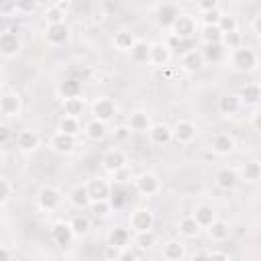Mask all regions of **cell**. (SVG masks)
<instances>
[{"instance_id":"7a4b0ae2","label":"cell","mask_w":261,"mask_h":261,"mask_svg":"<svg viewBox=\"0 0 261 261\" xmlns=\"http://www.w3.org/2000/svg\"><path fill=\"white\" fill-rule=\"evenodd\" d=\"M153 212L147 210V208H137L130 212L128 216V226L135 230V232H145V230H151L153 228Z\"/></svg>"},{"instance_id":"680465c9","label":"cell","mask_w":261,"mask_h":261,"mask_svg":"<svg viewBox=\"0 0 261 261\" xmlns=\"http://www.w3.org/2000/svg\"><path fill=\"white\" fill-rule=\"evenodd\" d=\"M53 6H57V8H59V10L63 12V14H65V12L69 10V2H67V0H65V2H63V0H59V2H55Z\"/></svg>"},{"instance_id":"f907efd6","label":"cell","mask_w":261,"mask_h":261,"mask_svg":"<svg viewBox=\"0 0 261 261\" xmlns=\"http://www.w3.org/2000/svg\"><path fill=\"white\" fill-rule=\"evenodd\" d=\"M35 8H37V2H33V0L16 2V10H18V12H33Z\"/></svg>"},{"instance_id":"5b68a950","label":"cell","mask_w":261,"mask_h":261,"mask_svg":"<svg viewBox=\"0 0 261 261\" xmlns=\"http://www.w3.org/2000/svg\"><path fill=\"white\" fill-rule=\"evenodd\" d=\"M232 65L239 71H251L257 65V55L249 47H239L232 51Z\"/></svg>"},{"instance_id":"d590c367","label":"cell","mask_w":261,"mask_h":261,"mask_svg":"<svg viewBox=\"0 0 261 261\" xmlns=\"http://www.w3.org/2000/svg\"><path fill=\"white\" fill-rule=\"evenodd\" d=\"M63 110H65V116L77 118V116L84 112V100H82V98H69V100H63Z\"/></svg>"},{"instance_id":"d4e9b609","label":"cell","mask_w":261,"mask_h":261,"mask_svg":"<svg viewBox=\"0 0 261 261\" xmlns=\"http://www.w3.org/2000/svg\"><path fill=\"white\" fill-rule=\"evenodd\" d=\"M232 147H234V139H232L230 135H226V133H216V135H214V139H212V149H214L216 153H220V155L230 153Z\"/></svg>"},{"instance_id":"ab89813d","label":"cell","mask_w":261,"mask_h":261,"mask_svg":"<svg viewBox=\"0 0 261 261\" xmlns=\"http://www.w3.org/2000/svg\"><path fill=\"white\" fill-rule=\"evenodd\" d=\"M77 130H80V122H77V118H71V116H63V118L59 120V133L75 137V135H77Z\"/></svg>"},{"instance_id":"8992f818","label":"cell","mask_w":261,"mask_h":261,"mask_svg":"<svg viewBox=\"0 0 261 261\" xmlns=\"http://www.w3.org/2000/svg\"><path fill=\"white\" fill-rule=\"evenodd\" d=\"M92 112H94V118L100 120V122H108L114 114H116V106L110 98H98L94 104H92Z\"/></svg>"},{"instance_id":"f5cc1de1","label":"cell","mask_w":261,"mask_h":261,"mask_svg":"<svg viewBox=\"0 0 261 261\" xmlns=\"http://www.w3.org/2000/svg\"><path fill=\"white\" fill-rule=\"evenodd\" d=\"M116 261H137V255L130 251V249H122L116 257Z\"/></svg>"},{"instance_id":"1f68e13d","label":"cell","mask_w":261,"mask_h":261,"mask_svg":"<svg viewBox=\"0 0 261 261\" xmlns=\"http://www.w3.org/2000/svg\"><path fill=\"white\" fill-rule=\"evenodd\" d=\"M177 230H179L186 239H194V237H198V232H200V224H198L192 216H184V218L179 220V224H177Z\"/></svg>"},{"instance_id":"8d00e7d4","label":"cell","mask_w":261,"mask_h":261,"mask_svg":"<svg viewBox=\"0 0 261 261\" xmlns=\"http://www.w3.org/2000/svg\"><path fill=\"white\" fill-rule=\"evenodd\" d=\"M216 27L220 29L222 35H226V33H234V31H239V20H237L234 14H222Z\"/></svg>"},{"instance_id":"4dcf8cb0","label":"cell","mask_w":261,"mask_h":261,"mask_svg":"<svg viewBox=\"0 0 261 261\" xmlns=\"http://www.w3.org/2000/svg\"><path fill=\"white\" fill-rule=\"evenodd\" d=\"M149 49H151V45L149 43H145V41H135V45L130 47V59L133 61H137V63H145V61H149Z\"/></svg>"},{"instance_id":"e7e4bbea","label":"cell","mask_w":261,"mask_h":261,"mask_svg":"<svg viewBox=\"0 0 261 261\" xmlns=\"http://www.w3.org/2000/svg\"><path fill=\"white\" fill-rule=\"evenodd\" d=\"M8 261H20V259H18V257H10Z\"/></svg>"},{"instance_id":"cb8c5ba5","label":"cell","mask_w":261,"mask_h":261,"mask_svg":"<svg viewBox=\"0 0 261 261\" xmlns=\"http://www.w3.org/2000/svg\"><path fill=\"white\" fill-rule=\"evenodd\" d=\"M151 126V120H149V114L143 112V110H135L128 118V128L130 130H137V133H143V130H149Z\"/></svg>"},{"instance_id":"d6986e66","label":"cell","mask_w":261,"mask_h":261,"mask_svg":"<svg viewBox=\"0 0 261 261\" xmlns=\"http://www.w3.org/2000/svg\"><path fill=\"white\" fill-rule=\"evenodd\" d=\"M239 181V173L230 167H222L218 173H216V186L220 190H232Z\"/></svg>"},{"instance_id":"8fae6325","label":"cell","mask_w":261,"mask_h":261,"mask_svg":"<svg viewBox=\"0 0 261 261\" xmlns=\"http://www.w3.org/2000/svg\"><path fill=\"white\" fill-rule=\"evenodd\" d=\"M86 190H88L90 202H102V200H108V194H110V186H108L104 179H100V177L90 179L88 186H86Z\"/></svg>"},{"instance_id":"484cf974","label":"cell","mask_w":261,"mask_h":261,"mask_svg":"<svg viewBox=\"0 0 261 261\" xmlns=\"http://www.w3.org/2000/svg\"><path fill=\"white\" fill-rule=\"evenodd\" d=\"M69 202H71L73 208L84 210V208L90 204V196H88L86 186H75V188H71V192H69Z\"/></svg>"},{"instance_id":"f6af8a7d","label":"cell","mask_w":261,"mask_h":261,"mask_svg":"<svg viewBox=\"0 0 261 261\" xmlns=\"http://www.w3.org/2000/svg\"><path fill=\"white\" fill-rule=\"evenodd\" d=\"M45 16H47V24H57V22H63V18H65V14L57 6H49Z\"/></svg>"},{"instance_id":"7c38bea8","label":"cell","mask_w":261,"mask_h":261,"mask_svg":"<svg viewBox=\"0 0 261 261\" xmlns=\"http://www.w3.org/2000/svg\"><path fill=\"white\" fill-rule=\"evenodd\" d=\"M177 16H179V10H177L175 4H171V2H163V4L157 6V22H159L161 27L171 29V24L175 22Z\"/></svg>"},{"instance_id":"f1b7e54d","label":"cell","mask_w":261,"mask_h":261,"mask_svg":"<svg viewBox=\"0 0 261 261\" xmlns=\"http://www.w3.org/2000/svg\"><path fill=\"white\" fill-rule=\"evenodd\" d=\"M184 255H186V247H184L179 241H169V243H165V247H163V257H165L167 261H181Z\"/></svg>"},{"instance_id":"91938a15","label":"cell","mask_w":261,"mask_h":261,"mask_svg":"<svg viewBox=\"0 0 261 261\" xmlns=\"http://www.w3.org/2000/svg\"><path fill=\"white\" fill-rule=\"evenodd\" d=\"M12 255H10V251L6 249V247H0V261H8Z\"/></svg>"},{"instance_id":"7dc6e473","label":"cell","mask_w":261,"mask_h":261,"mask_svg":"<svg viewBox=\"0 0 261 261\" xmlns=\"http://www.w3.org/2000/svg\"><path fill=\"white\" fill-rule=\"evenodd\" d=\"M220 16H222V12H220L218 8H214V10H210V12H204V14H202L204 27H216L218 20H220Z\"/></svg>"},{"instance_id":"6f0895ef","label":"cell","mask_w":261,"mask_h":261,"mask_svg":"<svg viewBox=\"0 0 261 261\" xmlns=\"http://www.w3.org/2000/svg\"><path fill=\"white\" fill-rule=\"evenodd\" d=\"M208 261H228V257L224 253H212L208 255Z\"/></svg>"},{"instance_id":"52a82bcc","label":"cell","mask_w":261,"mask_h":261,"mask_svg":"<svg viewBox=\"0 0 261 261\" xmlns=\"http://www.w3.org/2000/svg\"><path fill=\"white\" fill-rule=\"evenodd\" d=\"M194 137H196V126L190 120H177L175 126L171 128V139H175L179 145L192 143Z\"/></svg>"},{"instance_id":"4fadbf2b","label":"cell","mask_w":261,"mask_h":261,"mask_svg":"<svg viewBox=\"0 0 261 261\" xmlns=\"http://www.w3.org/2000/svg\"><path fill=\"white\" fill-rule=\"evenodd\" d=\"M18 112H20V96L18 94L8 92V94L0 96V114L10 118V116H16Z\"/></svg>"},{"instance_id":"5bb4252c","label":"cell","mask_w":261,"mask_h":261,"mask_svg":"<svg viewBox=\"0 0 261 261\" xmlns=\"http://www.w3.org/2000/svg\"><path fill=\"white\" fill-rule=\"evenodd\" d=\"M59 96L63 100H69V98H80L82 94V82L77 77H65L63 82H59V88H57Z\"/></svg>"},{"instance_id":"3957f363","label":"cell","mask_w":261,"mask_h":261,"mask_svg":"<svg viewBox=\"0 0 261 261\" xmlns=\"http://www.w3.org/2000/svg\"><path fill=\"white\" fill-rule=\"evenodd\" d=\"M130 188L126 186V184H120V181H116V184H112L110 186V194H108V204H110V208H114V210H120V208H124L128 202H130Z\"/></svg>"},{"instance_id":"d6a6232c","label":"cell","mask_w":261,"mask_h":261,"mask_svg":"<svg viewBox=\"0 0 261 261\" xmlns=\"http://www.w3.org/2000/svg\"><path fill=\"white\" fill-rule=\"evenodd\" d=\"M200 51H202L204 61H212V63H216V61H220V59L224 57V47H222L220 43L204 45V49H200Z\"/></svg>"},{"instance_id":"c3c4849f","label":"cell","mask_w":261,"mask_h":261,"mask_svg":"<svg viewBox=\"0 0 261 261\" xmlns=\"http://www.w3.org/2000/svg\"><path fill=\"white\" fill-rule=\"evenodd\" d=\"M10 190H12V188H10V181H8L6 177H0V204L8 200Z\"/></svg>"},{"instance_id":"6125c7cd","label":"cell","mask_w":261,"mask_h":261,"mask_svg":"<svg viewBox=\"0 0 261 261\" xmlns=\"http://www.w3.org/2000/svg\"><path fill=\"white\" fill-rule=\"evenodd\" d=\"M259 116H261V114H259V112H255V114H253V120H251L255 130H259Z\"/></svg>"},{"instance_id":"03108f58","label":"cell","mask_w":261,"mask_h":261,"mask_svg":"<svg viewBox=\"0 0 261 261\" xmlns=\"http://www.w3.org/2000/svg\"><path fill=\"white\" fill-rule=\"evenodd\" d=\"M137 261H151V259H147V257H143V259H137Z\"/></svg>"},{"instance_id":"db71d44e","label":"cell","mask_w":261,"mask_h":261,"mask_svg":"<svg viewBox=\"0 0 261 261\" xmlns=\"http://www.w3.org/2000/svg\"><path fill=\"white\" fill-rule=\"evenodd\" d=\"M128 135H130V128H128V126H116V128H114V137L120 139V141H124Z\"/></svg>"},{"instance_id":"2e32d148","label":"cell","mask_w":261,"mask_h":261,"mask_svg":"<svg viewBox=\"0 0 261 261\" xmlns=\"http://www.w3.org/2000/svg\"><path fill=\"white\" fill-rule=\"evenodd\" d=\"M149 139L155 145H167L171 141V128L163 122H155L149 126Z\"/></svg>"},{"instance_id":"ba28073f","label":"cell","mask_w":261,"mask_h":261,"mask_svg":"<svg viewBox=\"0 0 261 261\" xmlns=\"http://www.w3.org/2000/svg\"><path fill=\"white\" fill-rule=\"evenodd\" d=\"M135 188L143 196H153V194L159 192V177L155 173H151V171H145L135 179Z\"/></svg>"},{"instance_id":"836d02e7","label":"cell","mask_w":261,"mask_h":261,"mask_svg":"<svg viewBox=\"0 0 261 261\" xmlns=\"http://www.w3.org/2000/svg\"><path fill=\"white\" fill-rule=\"evenodd\" d=\"M135 37H133V33H128V31H118L116 35H114V39H112V43H114V47L118 49V51H130V47L135 45Z\"/></svg>"},{"instance_id":"e0dca14e","label":"cell","mask_w":261,"mask_h":261,"mask_svg":"<svg viewBox=\"0 0 261 261\" xmlns=\"http://www.w3.org/2000/svg\"><path fill=\"white\" fill-rule=\"evenodd\" d=\"M51 237L59 247H67L73 239V232L69 228V222H55L51 228Z\"/></svg>"},{"instance_id":"4316f807","label":"cell","mask_w":261,"mask_h":261,"mask_svg":"<svg viewBox=\"0 0 261 261\" xmlns=\"http://www.w3.org/2000/svg\"><path fill=\"white\" fill-rule=\"evenodd\" d=\"M192 218L200 224V228H202V226H208L210 222H214V220H216V216H214V208H212V206H208V204H202V206H198V208L194 210Z\"/></svg>"},{"instance_id":"ac0fdd59","label":"cell","mask_w":261,"mask_h":261,"mask_svg":"<svg viewBox=\"0 0 261 261\" xmlns=\"http://www.w3.org/2000/svg\"><path fill=\"white\" fill-rule=\"evenodd\" d=\"M202 65H204V57H202V51L200 49H190V51L184 53L181 67L186 71H198V69H202Z\"/></svg>"},{"instance_id":"bcb514c9","label":"cell","mask_w":261,"mask_h":261,"mask_svg":"<svg viewBox=\"0 0 261 261\" xmlns=\"http://www.w3.org/2000/svg\"><path fill=\"white\" fill-rule=\"evenodd\" d=\"M108 212H110V204H108V200L92 202V214H94L96 218H104Z\"/></svg>"},{"instance_id":"e575fe53","label":"cell","mask_w":261,"mask_h":261,"mask_svg":"<svg viewBox=\"0 0 261 261\" xmlns=\"http://www.w3.org/2000/svg\"><path fill=\"white\" fill-rule=\"evenodd\" d=\"M69 228H71L73 237H84V234H88V230H90V220H88L84 214H75V216L71 218V222H69Z\"/></svg>"},{"instance_id":"b9f144b4","label":"cell","mask_w":261,"mask_h":261,"mask_svg":"<svg viewBox=\"0 0 261 261\" xmlns=\"http://www.w3.org/2000/svg\"><path fill=\"white\" fill-rule=\"evenodd\" d=\"M202 41H204V45L220 43V41H222L220 29H218V27H204V29H202Z\"/></svg>"},{"instance_id":"003e7915","label":"cell","mask_w":261,"mask_h":261,"mask_svg":"<svg viewBox=\"0 0 261 261\" xmlns=\"http://www.w3.org/2000/svg\"><path fill=\"white\" fill-rule=\"evenodd\" d=\"M2 159H4V157H2V151H0V163H2Z\"/></svg>"},{"instance_id":"ee69618b","label":"cell","mask_w":261,"mask_h":261,"mask_svg":"<svg viewBox=\"0 0 261 261\" xmlns=\"http://www.w3.org/2000/svg\"><path fill=\"white\" fill-rule=\"evenodd\" d=\"M220 45L224 47V49H239L241 47V35H239V31H234V33H226V35H222V41H220Z\"/></svg>"},{"instance_id":"44dd1931","label":"cell","mask_w":261,"mask_h":261,"mask_svg":"<svg viewBox=\"0 0 261 261\" xmlns=\"http://www.w3.org/2000/svg\"><path fill=\"white\" fill-rule=\"evenodd\" d=\"M149 61L151 63H155V65H167V61H169V47L167 45H163V43H155V45H151V49H149Z\"/></svg>"},{"instance_id":"7402d4cb","label":"cell","mask_w":261,"mask_h":261,"mask_svg":"<svg viewBox=\"0 0 261 261\" xmlns=\"http://www.w3.org/2000/svg\"><path fill=\"white\" fill-rule=\"evenodd\" d=\"M16 143H18V149L24 151V153H31L39 147V135L35 130H22L18 137H16Z\"/></svg>"},{"instance_id":"f35d334b","label":"cell","mask_w":261,"mask_h":261,"mask_svg":"<svg viewBox=\"0 0 261 261\" xmlns=\"http://www.w3.org/2000/svg\"><path fill=\"white\" fill-rule=\"evenodd\" d=\"M241 98L245 100V104H257L259 98H261V90H259V86H257V84H247V86L243 88Z\"/></svg>"},{"instance_id":"6da1fadb","label":"cell","mask_w":261,"mask_h":261,"mask_svg":"<svg viewBox=\"0 0 261 261\" xmlns=\"http://www.w3.org/2000/svg\"><path fill=\"white\" fill-rule=\"evenodd\" d=\"M171 31H173L171 37H175L177 41H186V39H190L198 31V20L192 14H188V12H179L175 22L171 24Z\"/></svg>"},{"instance_id":"9f6ffc18","label":"cell","mask_w":261,"mask_h":261,"mask_svg":"<svg viewBox=\"0 0 261 261\" xmlns=\"http://www.w3.org/2000/svg\"><path fill=\"white\" fill-rule=\"evenodd\" d=\"M253 33L255 35H261V14H257L255 20H253Z\"/></svg>"},{"instance_id":"60d3db41","label":"cell","mask_w":261,"mask_h":261,"mask_svg":"<svg viewBox=\"0 0 261 261\" xmlns=\"http://www.w3.org/2000/svg\"><path fill=\"white\" fill-rule=\"evenodd\" d=\"M241 175L247 179V181H257L261 177V165L257 161H249L245 163V167L241 169Z\"/></svg>"},{"instance_id":"11a10c76","label":"cell","mask_w":261,"mask_h":261,"mask_svg":"<svg viewBox=\"0 0 261 261\" xmlns=\"http://www.w3.org/2000/svg\"><path fill=\"white\" fill-rule=\"evenodd\" d=\"M14 10H16V2H0V14L14 12Z\"/></svg>"},{"instance_id":"83f0119b","label":"cell","mask_w":261,"mask_h":261,"mask_svg":"<svg viewBox=\"0 0 261 261\" xmlns=\"http://www.w3.org/2000/svg\"><path fill=\"white\" fill-rule=\"evenodd\" d=\"M206 228H208V237H210L212 241H224V239H228V234H230V226H228L224 220H214V222H210Z\"/></svg>"},{"instance_id":"7bdbcfd3","label":"cell","mask_w":261,"mask_h":261,"mask_svg":"<svg viewBox=\"0 0 261 261\" xmlns=\"http://www.w3.org/2000/svg\"><path fill=\"white\" fill-rule=\"evenodd\" d=\"M155 243V234L153 230H145V232H135V245L139 249H151Z\"/></svg>"},{"instance_id":"277c9868","label":"cell","mask_w":261,"mask_h":261,"mask_svg":"<svg viewBox=\"0 0 261 261\" xmlns=\"http://www.w3.org/2000/svg\"><path fill=\"white\" fill-rule=\"evenodd\" d=\"M37 204L41 210H55L61 204V192L53 186H45L37 192Z\"/></svg>"},{"instance_id":"74e56055","label":"cell","mask_w":261,"mask_h":261,"mask_svg":"<svg viewBox=\"0 0 261 261\" xmlns=\"http://www.w3.org/2000/svg\"><path fill=\"white\" fill-rule=\"evenodd\" d=\"M86 135H88L92 141H98V139H102V137L106 135V124L94 118V120H90V122L86 124Z\"/></svg>"},{"instance_id":"816d5d0a","label":"cell","mask_w":261,"mask_h":261,"mask_svg":"<svg viewBox=\"0 0 261 261\" xmlns=\"http://www.w3.org/2000/svg\"><path fill=\"white\" fill-rule=\"evenodd\" d=\"M10 137H12L10 126L8 124H0V145H6L10 141Z\"/></svg>"},{"instance_id":"be15d7a7","label":"cell","mask_w":261,"mask_h":261,"mask_svg":"<svg viewBox=\"0 0 261 261\" xmlns=\"http://www.w3.org/2000/svg\"><path fill=\"white\" fill-rule=\"evenodd\" d=\"M4 84V73H2V69H0V86Z\"/></svg>"},{"instance_id":"9a60e30c","label":"cell","mask_w":261,"mask_h":261,"mask_svg":"<svg viewBox=\"0 0 261 261\" xmlns=\"http://www.w3.org/2000/svg\"><path fill=\"white\" fill-rule=\"evenodd\" d=\"M45 37H47V41H49L51 45H61V43L67 41V37H69V29H67L65 22L47 24V33H45Z\"/></svg>"},{"instance_id":"9c48e42d","label":"cell","mask_w":261,"mask_h":261,"mask_svg":"<svg viewBox=\"0 0 261 261\" xmlns=\"http://www.w3.org/2000/svg\"><path fill=\"white\" fill-rule=\"evenodd\" d=\"M20 51V39L14 31H4L0 33V55L4 57H14Z\"/></svg>"},{"instance_id":"30bf717a","label":"cell","mask_w":261,"mask_h":261,"mask_svg":"<svg viewBox=\"0 0 261 261\" xmlns=\"http://www.w3.org/2000/svg\"><path fill=\"white\" fill-rule=\"evenodd\" d=\"M102 165H104L106 171L114 173V171L126 167V157H124V153L120 149H110V151H106L102 155Z\"/></svg>"},{"instance_id":"f546056e","label":"cell","mask_w":261,"mask_h":261,"mask_svg":"<svg viewBox=\"0 0 261 261\" xmlns=\"http://www.w3.org/2000/svg\"><path fill=\"white\" fill-rule=\"evenodd\" d=\"M128 239H130L128 230H126V228L116 226V228H114V230L108 234V245H110V247H114V249H126Z\"/></svg>"},{"instance_id":"ffe728a7","label":"cell","mask_w":261,"mask_h":261,"mask_svg":"<svg viewBox=\"0 0 261 261\" xmlns=\"http://www.w3.org/2000/svg\"><path fill=\"white\" fill-rule=\"evenodd\" d=\"M241 108V98L237 94H224L220 100H218V110L224 114V116H230V114H237Z\"/></svg>"},{"instance_id":"94428289","label":"cell","mask_w":261,"mask_h":261,"mask_svg":"<svg viewBox=\"0 0 261 261\" xmlns=\"http://www.w3.org/2000/svg\"><path fill=\"white\" fill-rule=\"evenodd\" d=\"M192 261H208V255H206V253H196V255L192 257Z\"/></svg>"},{"instance_id":"681fc988","label":"cell","mask_w":261,"mask_h":261,"mask_svg":"<svg viewBox=\"0 0 261 261\" xmlns=\"http://www.w3.org/2000/svg\"><path fill=\"white\" fill-rule=\"evenodd\" d=\"M196 8L204 14V12H210V10L218 8V2H216V0H200V2L196 4Z\"/></svg>"},{"instance_id":"603a6c76","label":"cell","mask_w":261,"mask_h":261,"mask_svg":"<svg viewBox=\"0 0 261 261\" xmlns=\"http://www.w3.org/2000/svg\"><path fill=\"white\" fill-rule=\"evenodd\" d=\"M51 145H53V149H55L57 153H63V155H65V153H71V151L75 149V137L57 133V135L53 137Z\"/></svg>"}]
</instances>
